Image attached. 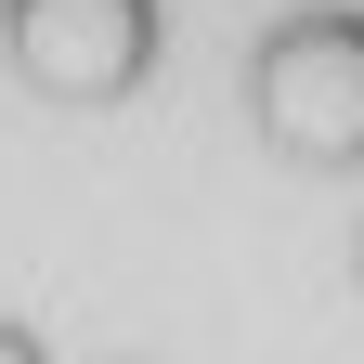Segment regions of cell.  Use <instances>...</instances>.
<instances>
[{"instance_id":"6da1fadb","label":"cell","mask_w":364,"mask_h":364,"mask_svg":"<svg viewBox=\"0 0 364 364\" xmlns=\"http://www.w3.org/2000/svg\"><path fill=\"white\" fill-rule=\"evenodd\" d=\"M0 364H65V351H53V312H26V299H0Z\"/></svg>"},{"instance_id":"7a4b0ae2","label":"cell","mask_w":364,"mask_h":364,"mask_svg":"<svg viewBox=\"0 0 364 364\" xmlns=\"http://www.w3.org/2000/svg\"><path fill=\"white\" fill-rule=\"evenodd\" d=\"M117 364H144V351H117Z\"/></svg>"}]
</instances>
